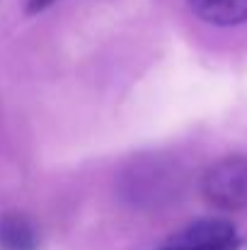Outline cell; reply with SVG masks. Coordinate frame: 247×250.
Listing matches in <instances>:
<instances>
[{"label": "cell", "mask_w": 247, "mask_h": 250, "mask_svg": "<svg viewBox=\"0 0 247 250\" xmlns=\"http://www.w3.org/2000/svg\"><path fill=\"white\" fill-rule=\"evenodd\" d=\"M201 192L206 202L218 209L247 207V158L228 156L213 163L201 180Z\"/></svg>", "instance_id": "6da1fadb"}, {"label": "cell", "mask_w": 247, "mask_h": 250, "mask_svg": "<svg viewBox=\"0 0 247 250\" xmlns=\"http://www.w3.org/2000/svg\"><path fill=\"white\" fill-rule=\"evenodd\" d=\"M37 224L22 211L0 214V250H39Z\"/></svg>", "instance_id": "3957f363"}, {"label": "cell", "mask_w": 247, "mask_h": 250, "mask_svg": "<svg viewBox=\"0 0 247 250\" xmlns=\"http://www.w3.org/2000/svg\"><path fill=\"white\" fill-rule=\"evenodd\" d=\"M191 12L218 27H235L247 22V0H187Z\"/></svg>", "instance_id": "277c9868"}, {"label": "cell", "mask_w": 247, "mask_h": 250, "mask_svg": "<svg viewBox=\"0 0 247 250\" xmlns=\"http://www.w3.org/2000/svg\"><path fill=\"white\" fill-rule=\"evenodd\" d=\"M51 0H29V12H37V10H44Z\"/></svg>", "instance_id": "5b68a950"}, {"label": "cell", "mask_w": 247, "mask_h": 250, "mask_svg": "<svg viewBox=\"0 0 247 250\" xmlns=\"http://www.w3.org/2000/svg\"><path fill=\"white\" fill-rule=\"evenodd\" d=\"M240 238L226 219H199L177 231L160 250H238Z\"/></svg>", "instance_id": "7a4b0ae2"}]
</instances>
